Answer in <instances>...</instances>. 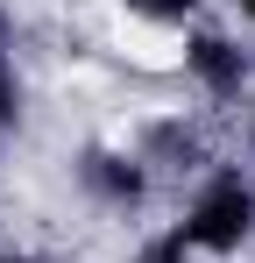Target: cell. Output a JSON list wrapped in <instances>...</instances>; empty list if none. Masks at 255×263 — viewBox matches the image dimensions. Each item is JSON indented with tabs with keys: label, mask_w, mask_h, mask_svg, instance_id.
I'll use <instances>...</instances> for the list:
<instances>
[{
	"label": "cell",
	"mask_w": 255,
	"mask_h": 263,
	"mask_svg": "<svg viewBox=\"0 0 255 263\" xmlns=\"http://www.w3.org/2000/svg\"><path fill=\"white\" fill-rule=\"evenodd\" d=\"M14 114H22V79H14V64L0 57V128H7Z\"/></svg>",
	"instance_id": "8992f818"
},
{
	"label": "cell",
	"mask_w": 255,
	"mask_h": 263,
	"mask_svg": "<svg viewBox=\"0 0 255 263\" xmlns=\"http://www.w3.org/2000/svg\"><path fill=\"white\" fill-rule=\"evenodd\" d=\"M234 14H248V22H255V0H234Z\"/></svg>",
	"instance_id": "ba28073f"
},
{
	"label": "cell",
	"mask_w": 255,
	"mask_h": 263,
	"mask_svg": "<svg viewBox=\"0 0 255 263\" xmlns=\"http://www.w3.org/2000/svg\"><path fill=\"white\" fill-rule=\"evenodd\" d=\"M177 64H184L213 100H241V92H248V50L234 43V36H220V29H184Z\"/></svg>",
	"instance_id": "7a4b0ae2"
},
{
	"label": "cell",
	"mask_w": 255,
	"mask_h": 263,
	"mask_svg": "<svg viewBox=\"0 0 255 263\" xmlns=\"http://www.w3.org/2000/svg\"><path fill=\"white\" fill-rule=\"evenodd\" d=\"M135 263H192V249H184L177 228H163V235H149V242L135 249Z\"/></svg>",
	"instance_id": "5b68a950"
},
{
	"label": "cell",
	"mask_w": 255,
	"mask_h": 263,
	"mask_svg": "<svg viewBox=\"0 0 255 263\" xmlns=\"http://www.w3.org/2000/svg\"><path fill=\"white\" fill-rule=\"evenodd\" d=\"M114 7L142 29H192V14H199V0H114Z\"/></svg>",
	"instance_id": "277c9868"
},
{
	"label": "cell",
	"mask_w": 255,
	"mask_h": 263,
	"mask_svg": "<svg viewBox=\"0 0 255 263\" xmlns=\"http://www.w3.org/2000/svg\"><path fill=\"white\" fill-rule=\"evenodd\" d=\"M0 263H36V256H0Z\"/></svg>",
	"instance_id": "9c48e42d"
},
{
	"label": "cell",
	"mask_w": 255,
	"mask_h": 263,
	"mask_svg": "<svg viewBox=\"0 0 255 263\" xmlns=\"http://www.w3.org/2000/svg\"><path fill=\"white\" fill-rule=\"evenodd\" d=\"M170 228L184 235L192 256H241V249L255 242V178L234 171V164L206 171L199 192L184 199V214L170 220Z\"/></svg>",
	"instance_id": "6da1fadb"
},
{
	"label": "cell",
	"mask_w": 255,
	"mask_h": 263,
	"mask_svg": "<svg viewBox=\"0 0 255 263\" xmlns=\"http://www.w3.org/2000/svg\"><path fill=\"white\" fill-rule=\"evenodd\" d=\"M7 29H14V22H7V7H0V57H7Z\"/></svg>",
	"instance_id": "52a82bcc"
},
{
	"label": "cell",
	"mask_w": 255,
	"mask_h": 263,
	"mask_svg": "<svg viewBox=\"0 0 255 263\" xmlns=\"http://www.w3.org/2000/svg\"><path fill=\"white\" fill-rule=\"evenodd\" d=\"M78 185L99 192L107 206H135V199L149 192V171H142V157H128V149H85L78 157Z\"/></svg>",
	"instance_id": "3957f363"
}]
</instances>
